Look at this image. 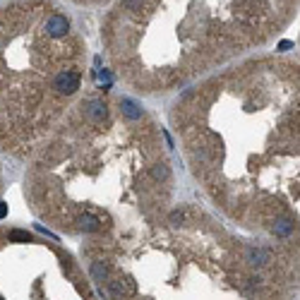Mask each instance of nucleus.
Returning <instances> with one entry per match:
<instances>
[{
    "label": "nucleus",
    "instance_id": "obj_2",
    "mask_svg": "<svg viewBox=\"0 0 300 300\" xmlns=\"http://www.w3.org/2000/svg\"><path fill=\"white\" fill-rule=\"evenodd\" d=\"M84 82V43L51 0L0 7V149L27 156Z\"/></svg>",
    "mask_w": 300,
    "mask_h": 300
},
{
    "label": "nucleus",
    "instance_id": "obj_1",
    "mask_svg": "<svg viewBox=\"0 0 300 300\" xmlns=\"http://www.w3.org/2000/svg\"><path fill=\"white\" fill-rule=\"evenodd\" d=\"M298 10V0H120L106 24L113 63L166 29L125 79L139 92H166L228 58L267 43Z\"/></svg>",
    "mask_w": 300,
    "mask_h": 300
},
{
    "label": "nucleus",
    "instance_id": "obj_3",
    "mask_svg": "<svg viewBox=\"0 0 300 300\" xmlns=\"http://www.w3.org/2000/svg\"><path fill=\"white\" fill-rule=\"evenodd\" d=\"M75 2H99V0H75Z\"/></svg>",
    "mask_w": 300,
    "mask_h": 300
}]
</instances>
